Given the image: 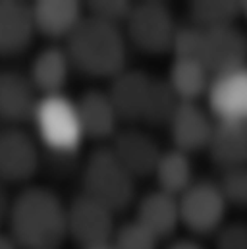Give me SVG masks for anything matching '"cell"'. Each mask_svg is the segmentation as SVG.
<instances>
[{"label": "cell", "mask_w": 247, "mask_h": 249, "mask_svg": "<svg viewBox=\"0 0 247 249\" xmlns=\"http://www.w3.org/2000/svg\"><path fill=\"white\" fill-rule=\"evenodd\" d=\"M209 157L222 172L247 166V129L246 124L216 122L207 145Z\"/></svg>", "instance_id": "cell-20"}, {"label": "cell", "mask_w": 247, "mask_h": 249, "mask_svg": "<svg viewBox=\"0 0 247 249\" xmlns=\"http://www.w3.org/2000/svg\"><path fill=\"white\" fill-rule=\"evenodd\" d=\"M166 249H203V246L191 238H180V240H174Z\"/></svg>", "instance_id": "cell-31"}, {"label": "cell", "mask_w": 247, "mask_h": 249, "mask_svg": "<svg viewBox=\"0 0 247 249\" xmlns=\"http://www.w3.org/2000/svg\"><path fill=\"white\" fill-rule=\"evenodd\" d=\"M214 118L211 112L199 103H180L168 120V133L174 143V149H180L187 155L207 149L212 129H214Z\"/></svg>", "instance_id": "cell-11"}, {"label": "cell", "mask_w": 247, "mask_h": 249, "mask_svg": "<svg viewBox=\"0 0 247 249\" xmlns=\"http://www.w3.org/2000/svg\"><path fill=\"white\" fill-rule=\"evenodd\" d=\"M214 234L216 249H247V224L244 222L222 224Z\"/></svg>", "instance_id": "cell-29"}, {"label": "cell", "mask_w": 247, "mask_h": 249, "mask_svg": "<svg viewBox=\"0 0 247 249\" xmlns=\"http://www.w3.org/2000/svg\"><path fill=\"white\" fill-rule=\"evenodd\" d=\"M71 62L62 47H45L41 49L29 66V79L39 93V97L45 95H60L70 79Z\"/></svg>", "instance_id": "cell-19"}, {"label": "cell", "mask_w": 247, "mask_h": 249, "mask_svg": "<svg viewBox=\"0 0 247 249\" xmlns=\"http://www.w3.org/2000/svg\"><path fill=\"white\" fill-rule=\"evenodd\" d=\"M0 249H21L10 232H0Z\"/></svg>", "instance_id": "cell-32"}, {"label": "cell", "mask_w": 247, "mask_h": 249, "mask_svg": "<svg viewBox=\"0 0 247 249\" xmlns=\"http://www.w3.org/2000/svg\"><path fill=\"white\" fill-rule=\"evenodd\" d=\"M110 149L133 178L153 174L157 160L162 153L153 141V137L137 127H127L124 131H118L114 135V143L110 145Z\"/></svg>", "instance_id": "cell-15"}, {"label": "cell", "mask_w": 247, "mask_h": 249, "mask_svg": "<svg viewBox=\"0 0 247 249\" xmlns=\"http://www.w3.org/2000/svg\"><path fill=\"white\" fill-rule=\"evenodd\" d=\"M178 105H180V101L174 95V91L170 89L168 81L166 79H153L141 122H147L151 125H166Z\"/></svg>", "instance_id": "cell-24"}, {"label": "cell", "mask_w": 247, "mask_h": 249, "mask_svg": "<svg viewBox=\"0 0 247 249\" xmlns=\"http://www.w3.org/2000/svg\"><path fill=\"white\" fill-rule=\"evenodd\" d=\"M203 31L201 62L211 71V75L247 66V35L240 27L230 23Z\"/></svg>", "instance_id": "cell-10"}, {"label": "cell", "mask_w": 247, "mask_h": 249, "mask_svg": "<svg viewBox=\"0 0 247 249\" xmlns=\"http://www.w3.org/2000/svg\"><path fill=\"white\" fill-rule=\"evenodd\" d=\"M240 16L247 19V2H240Z\"/></svg>", "instance_id": "cell-34"}, {"label": "cell", "mask_w": 247, "mask_h": 249, "mask_svg": "<svg viewBox=\"0 0 247 249\" xmlns=\"http://www.w3.org/2000/svg\"><path fill=\"white\" fill-rule=\"evenodd\" d=\"M85 249H116L112 246V242H108V244H101V246H93V248H85Z\"/></svg>", "instance_id": "cell-33"}, {"label": "cell", "mask_w": 247, "mask_h": 249, "mask_svg": "<svg viewBox=\"0 0 247 249\" xmlns=\"http://www.w3.org/2000/svg\"><path fill=\"white\" fill-rule=\"evenodd\" d=\"M41 164L35 137L19 125H10L0 131V182L25 184Z\"/></svg>", "instance_id": "cell-9"}, {"label": "cell", "mask_w": 247, "mask_h": 249, "mask_svg": "<svg viewBox=\"0 0 247 249\" xmlns=\"http://www.w3.org/2000/svg\"><path fill=\"white\" fill-rule=\"evenodd\" d=\"M68 236L81 249L108 244L114 236V213L93 197L81 193L68 207Z\"/></svg>", "instance_id": "cell-7"}, {"label": "cell", "mask_w": 247, "mask_h": 249, "mask_svg": "<svg viewBox=\"0 0 247 249\" xmlns=\"http://www.w3.org/2000/svg\"><path fill=\"white\" fill-rule=\"evenodd\" d=\"M110 242L116 249H159V240L135 218L120 224Z\"/></svg>", "instance_id": "cell-25"}, {"label": "cell", "mask_w": 247, "mask_h": 249, "mask_svg": "<svg viewBox=\"0 0 247 249\" xmlns=\"http://www.w3.org/2000/svg\"><path fill=\"white\" fill-rule=\"evenodd\" d=\"M153 77L141 70H124L114 79H110L108 97L120 116L125 122H141Z\"/></svg>", "instance_id": "cell-14"}, {"label": "cell", "mask_w": 247, "mask_h": 249, "mask_svg": "<svg viewBox=\"0 0 247 249\" xmlns=\"http://www.w3.org/2000/svg\"><path fill=\"white\" fill-rule=\"evenodd\" d=\"M10 207H12V199L6 191V184L0 182V224L8 222V214H10Z\"/></svg>", "instance_id": "cell-30"}, {"label": "cell", "mask_w": 247, "mask_h": 249, "mask_svg": "<svg viewBox=\"0 0 247 249\" xmlns=\"http://www.w3.org/2000/svg\"><path fill=\"white\" fill-rule=\"evenodd\" d=\"M212 75L201 60L193 58H174L168 70V85L180 103H197L207 95Z\"/></svg>", "instance_id": "cell-21"}, {"label": "cell", "mask_w": 247, "mask_h": 249, "mask_svg": "<svg viewBox=\"0 0 247 249\" xmlns=\"http://www.w3.org/2000/svg\"><path fill=\"white\" fill-rule=\"evenodd\" d=\"M35 33L31 4L21 0H0V56L12 58L25 53Z\"/></svg>", "instance_id": "cell-12"}, {"label": "cell", "mask_w": 247, "mask_h": 249, "mask_svg": "<svg viewBox=\"0 0 247 249\" xmlns=\"http://www.w3.org/2000/svg\"><path fill=\"white\" fill-rule=\"evenodd\" d=\"M246 129H247V124H246Z\"/></svg>", "instance_id": "cell-35"}, {"label": "cell", "mask_w": 247, "mask_h": 249, "mask_svg": "<svg viewBox=\"0 0 247 249\" xmlns=\"http://www.w3.org/2000/svg\"><path fill=\"white\" fill-rule=\"evenodd\" d=\"M70 62L83 75L114 79L125 70L127 39L120 25L85 14L75 31L66 39Z\"/></svg>", "instance_id": "cell-2"}, {"label": "cell", "mask_w": 247, "mask_h": 249, "mask_svg": "<svg viewBox=\"0 0 247 249\" xmlns=\"http://www.w3.org/2000/svg\"><path fill=\"white\" fill-rule=\"evenodd\" d=\"M75 105L85 137L105 141L118 133V124L122 120L106 91H99V89L85 91L79 97V101H75Z\"/></svg>", "instance_id": "cell-18"}, {"label": "cell", "mask_w": 247, "mask_h": 249, "mask_svg": "<svg viewBox=\"0 0 247 249\" xmlns=\"http://www.w3.org/2000/svg\"><path fill=\"white\" fill-rule=\"evenodd\" d=\"M31 122L35 127V139L54 155H75L85 141L77 105L64 93L39 97Z\"/></svg>", "instance_id": "cell-3"}, {"label": "cell", "mask_w": 247, "mask_h": 249, "mask_svg": "<svg viewBox=\"0 0 247 249\" xmlns=\"http://www.w3.org/2000/svg\"><path fill=\"white\" fill-rule=\"evenodd\" d=\"M81 186V193L103 203L112 213L124 211L135 199V178L125 170L110 147H99L89 155L83 166Z\"/></svg>", "instance_id": "cell-4"}, {"label": "cell", "mask_w": 247, "mask_h": 249, "mask_svg": "<svg viewBox=\"0 0 247 249\" xmlns=\"http://www.w3.org/2000/svg\"><path fill=\"white\" fill-rule=\"evenodd\" d=\"M205 99L214 122L247 124V66L212 75Z\"/></svg>", "instance_id": "cell-8"}, {"label": "cell", "mask_w": 247, "mask_h": 249, "mask_svg": "<svg viewBox=\"0 0 247 249\" xmlns=\"http://www.w3.org/2000/svg\"><path fill=\"white\" fill-rule=\"evenodd\" d=\"M203 35L205 31L193 23L178 25L170 51L174 53V58H193L201 60V49H203Z\"/></svg>", "instance_id": "cell-26"}, {"label": "cell", "mask_w": 247, "mask_h": 249, "mask_svg": "<svg viewBox=\"0 0 247 249\" xmlns=\"http://www.w3.org/2000/svg\"><path fill=\"white\" fill-rule=\"evenodd\" d=\"M187 12L191 19L189 23L201 29H214L234 23V19L240 16V4L226 0H218V2L205 0V2H193Z\"/></svg>", "instance_id": "cell-23"}, {"label": "cell", "mask_w": 247, "mask_h": 249, "mask_svg": "<svg viewBox=\"0 0 247 249\" xmlns=\"http://www.w3.org/2000/svg\"><path fill=\"white\" fill-rule=\"evenodd\" d=\"M153 176L159 186L157 189L170 193L174 197H180L185 189L195 182L193 180V162H191L189 155L180 149H174V147L160 153Z\"/></svg>", "instance_id": "cell-22"}, {"label": "cell", "mask_w": 247, "mask_h": 249, "mask_svg": "<svg viewBox=\"0 0 247 249\" xmlns=\"http://www.w3.org/2000/svg\"><path fill=\"white\" fill-rule=\"evenodd\" d=\"M125 25V39L147 54H164L172 47L176 21L164 2H139L131 6Z\"/></svg>", "instance_id": "cell-5"}, {"label": "cell", "mask_w": 247, "mask_h": 249, "mask_svg": "<svg viewBox=\"0 0 247 249\" xmlns=\"http://www.w3.org/2000/svg\"><path fill=\"white\" fill-rule=\"evenodd\" d=\"M131 6L129 2H120V0H110V2H93L87 6L89 10V16L93 18H99V19H105L108 23H114V25H122L127 21V16L131 12Z\"/></svg>", "instance_id": "cell-28"}, {"label": "cell", "mask_w": 247, "mask_h": 249, "mask_svg": "<svg viewBox=\"0 0 247 249\" xmlns=\"http://www.w3.org/2000/svg\"><path fill=\"white\" fill-rule=\"evenodd\" d=\"M27 73L18 70L0 71V120L10 125H19L31 120L39 101Z\"/></svg>", "instance_id": "cell-13"}, {"label": "cell", "mask_w": 247, "mask_h": 249, "mask_svg": "<svg viewBox=\"0 0 247 249\" xmlns=\"http://www.w3.org/2000/svg\"><path fill=\"white\" fill-rule=\"evenodd\" d=\"M218 187L228 205L247 207V166L222 172Z\"/></svg>", "instance_id": "cell-27"}, {"label": "cell", "mask_w": 247, "mask_h": 249, "mask_svg": "<svg viewBox=\"0 0 247 249\" xmlns=\"http://www.w3.org/2000/svg\"><path fill=\"white\" fill-rule=\"evenodd\" d=\"M180 222L195 236L214 234L226 218L228 203L218 187V182L195 180L178 197Z\"/></svg>", "instance_id": "cell-6"}, {"label": "cell", "mask_w": 247, "mask_h": 249, "mask_svg": "<svg viewBox=\"0 0 247 249\" xmlns=\"http://www.w3.org/2000/svg\"><path fill=\"white\" fill-rule=\"evenodd\" d=\"M135 220L143 228H147L159 242L170 238L182 224L178 197L164 193L160 189L145 193L137 203Z\"/></svg>", "instance_id": "cell-17"}, {"label": "cell", "mask_w": 247, "mask_h": 249, "mask_svg": "<svg viewBox=\"0 0 247 249\" xmlns=\"http://www.w3.org/2000/svg\"><path fill=\"white\" fill-rule=\"evenodd\" d=\"M31 12L37 33L53 41H66L85 18L83 6L75 0H37Z\"/></svg>", "instance_id": "cell-16"}, {"label": "cell", "mask_w": 247, "mask_h": 249, "mask_svg": "<svg viewBox=\"0 0 247 249\" xmlns=\"http://www.w3.org/2000/svg\"><path fill=\"white\" fill-rule=\"evenodd\" d=\"M8 232L21 249H58L68 238L66 205L49 187H23L12 199Z\"/></svg>", "instance_id": "cell-1"}]
</instances>
